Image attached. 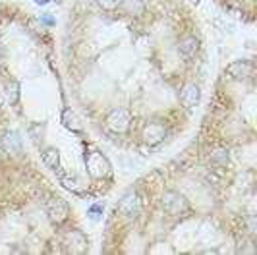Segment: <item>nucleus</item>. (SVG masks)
<instances>
[{
  "label": "nucleus",
  "instance_id": "dca6fc26",
  "mask_svg": "<svg viewBox=\"0 0 257 255\" xmlns=\"http://www.w3.org/2000/svg\"><path fill=\"white\" fill-rule=\"evenodd\" d=\"M103 213H104V205H101V203L91 205L89 209H87V217H89L91 220H101V218H103Z\"/></svg>",
  "mask_w": 257,
  "mask_h": 255
},
{
  "label": "nucleus",
  "instance_id": "ddd939ff",
  "mask_svg": "<svg viewBox=\"0 0 257 255\" xmlns=\"http://www.w3.org/2000/svg\"><path fill=\"white\" fill-rule=\"evenodd\" d=\"M62 122H64V126L68 128V130H72V132H81V122H79V118H77V114L72 108H64V112H62Z\"/></svg>",
  "mask_w": 257,
  "mask_h": 255
},
{
  "label": "nucleus",
  "instance_id": "f3484780",
  "mask_svg": "<svg viewBox=\"0 0 257 255\" xmlns=\"http://www.w3.org/2000/svg\"><path fill=\"white\" fill-rule=\"evenodd\" d=\"M8 97H10V102H18V97H20V83L16 79H10L8 83Z\"/></svg>",
  "mask_w": 257,
  "mask_h": 255
},
{
  "label": "nucleus",
  "instance_id": "6e6552de",
  "mask_svg": "<svg viewBox=\"0 0 257 255\" xmlns=\"http://www.w3.org/2000/svg\"><path fill=\"white\" fill-rule=\"evenodd\" d=\"M2 147L4 151H8L14 157H20L22 149H24V143H22V136L16 132V130H8L4 136H2Z\"/></svg>",
  "mask_w": 257,
  "mask_h": 255
},
{
  "label": "nucleus",
  "instance_id": "423d86ee",
  "mask_svg": "<svg viewBox=\"0 0 257 255\" xmlns=\"http://www.w3.org/2000/svg\"><path fill=\"white\" fill-rule=\"evenodd\" d=\"M142 209V201H140V195L138 191L130 190L128 193L122 195V199L118 201V211L124 215V217H138Z\"/></svg>",
  "mask_w": 257,
  "mask_h": 255
},
{
  "label": "nucleus",
  "instance_id": "39448f33",
  "mask_svg": "<svg viewBox=\"0 0 257 255\" xmlns=\"http://www.w3.org/2000/svg\"><path fill=\"white\" fill-rule=\"evenodd\" d=\"M64 245L68 253H85L89 247V242L81 230H70L64 236Z\"/></svg>",
  "mask_w": 257,
  "mask_h": 255
},
{
  "label": "nucleus",
  "instance_id": "9b49d317",
  "mask_svg": "<svg viewBox=\"0 0 257 255\" xmlns=\"http://www.w3.org/2000/svg\"><path fill=\"white\" fill-rule=\"evenodd\" d=\"M41 161L45 163V166L47 168H51V170H54V172H62L60 170V151L56 149V147H47L43 153H41Z\"/></svg>",
  "mask_w": 257,
  "mask_h": 255
},
{
  "label": "nucleus",
  "instance_id": "2eb2a0df",
  "mask_svg": "<svg viewBox=\"0 0 257 255\" xmlns=\"http://www.w3.org/2000/svg\"><path fill=\"white\" fill-rule=\"evenodd\" d=\"M120 8H122L126 14H130V16H140V14L145 10V6H143L142 0H122Z\"/></svg>",
  "mask_w": 257,
  "mask_h": 255
},
{
  "label": "nucleus",
  "instance_id": "f257e3e1",
  "mask_svg": "<svg viewBox=\"0 0 257 255\" xmlns=\"http://www.w3.org/2000/svg\"><path fill=\"white\" fill-rule=\"evenodd\" d=\"M85 168L93 180L110 178V174H112V166L108 163V159L101 151H95V149L85 153Z\"/></svg>",
  "mask_w": 257,
  "mask_h": 255
},
{
  "label": "nucleus",
  "instance_id": "a211bd4d",
  "mask_svg": "<svg viewBox=\"0 0 257 255\" xmlns=\"http://www.w3.org/2000/svg\"><path fill=\"white\" fill-rule=\"evenodd\" d=\"M97 4H99L103 10H106V12H114V10L120 8L122 0H97Z\"/></svg>",
  "mask_w": 257,
  "mask_h": 255
},
{
  "label": "nucleus",
  "instance_id": "20e7f679",
  "mask_svg": "<svg viewBox=\"0 0 257 255\" xmlns=\"http://www.w3.org/2000/svg\"><path fill=\"white\" fill-rule=\"evenodd\" d=\"M47 215L51 218L52 224H62L66 218L70 217V207L64 199L60 197H51L47 201Z\"/></svg>",
  "mask_w": 257,
  "mask_h": 255
},
{
  "label": "nucleus",
  "instance_id": "6ab92c4d",
  "mask_svg": "<svg viewBox=\"0 0 257 255\" xmlns=\"http://www.w3.org/2000/svg\"><path fill=\"white\" fill-rule=\"evenodd\" d=\"M29 128H33V130H37V124H31ZM39 130H41V134H43V130H45V124H39ZM31 140L35 145H41V141H43V136H39V134H31Z\"/></svg>",
  "mask_w": 257,
  "mask_h": 255
},
{
  "label": "nucleus",
  "instance_id": "aec40b11",
  "mask_svg": "<svg viewBox=\"0 0 257 255\" xmlns=\"http://www.w3.org/2000/svg\"><path fill=\"white\" fill-rule=\"evenodd\" d=\"M41 22L47 26H54V18H51V16H41Z\"/></svg>",
  "mask_w": 257,
  "mask_h": 255
},
{
  "label": "nucleus",
  "instance_id": "1a4fd4ad",
  "mask_svg": "<svg viewBox=\"0 0 257 255\" xmlns=\"http://www.w3.org/2000/svg\"><path fill=\"white\" fill-rule=\"evenodd\" d=\"M201 101V89H199V85H195V83H186L184 85V89L180 91V102L186 106V108H193V106H197Z\"/></svg>",
  "mask_w": 257,
  "mask_h": 255
},
{
  "label": "nucleus",
  "instance_id": "f8f14e48",
  "mask_svg": "<svg viewBox=\"0 0 257 255\" xmlns=\"http://www.w3.org/2000/svg\"><path fill=\"white\" fill-rule=\"evenodd\" d=\"M197 49H199V41L195 37H186L178 45V52H180L184 58H192L193 54L197 52Z\"/></svg>",
  "mask_w": 257,
  "mask_h": 255
},
{
  "label": "nucleus",
  "instance_id": "412c9836",
  "mask_svg": "<svg viewBox=\"0 0 257 255\" xmlns=\"http://www.w3.org/2000/svg\"><path fill=\"white\" fill-rule=\"evenodd\" d=\"M33 2H35V4H39V6H45V4H49L51 0H33Z\"/></svg>",
  "mask_w": 257,
  "mask_h": 255
},
{
  "label": "nucleus",
  "instance_id": "4468645a",
  "mask_svg": "<svg viewBox=\"0 0 257 255\" xmlns=\"http://www.w3.org/2000/svg\"><path fill=\"white\" fill-rule=\"evenodd\" d=\"M62 186H64L68 191H72V193H76L77 197H83L85 195V186H83V182H79L77 178H62Z\"/></svg>",
  "mask_w": 257,
  "mask_h": 255
},
{
  "label": "nucleus",
  "instance_id": "0eeeda50",
  "mask_svg": "<svg viewBox=\"0 0 257 255\" xmlns=\"http://www.w3.org/2000/svg\"><path fill=\"white\" fill-rule=\"evenodd\" d=\"M142 136L147 145H159L161 141L167 138V128L163 126L161 122H149L147 126L143 128Z\"/></svg>",
  "mask_w": 257,
  "mask_h": 255
},
{
  "label": "nucleus",
  "instance_id": "7ed1b4c3",
  "mask_svg": "<svg viewBox=\"0 0 257 255\" xmlns=\"http://www.w3.org/2000/svg\"><path fill=\"white\" fill-rule=\"evenodd\" d=\"M130 124H132V114L126 108H114L110 114L106 116V128L114 134H124L128 132Z\"/></svg>",
  "mask_w": 257,
  "mask_h": 255
},
{
  "label": "nucleus",
  "instance_id": "9d476101",
  "mask_svg": "<svg viewBox=\"0 0 257 255\" xmlns=\"http://www.w3.org/2000/svg\"><path fill=\"white\" fill-rule=\"evenodd\" d=\"M226 72L234 79H247L253 74V64L249 62V60H236V62L228 64Z\"/></svg>",
  "mask_w": 257,
  "mask_h": 255
},
{
  "label": "nucleus",
  "instance_id": "f03ea898",
  "mask_svg": "<svg viewBox=\"0 0 257 255\" xmlns=\"http://www.w3.org/2000/svg\"><path fill=\"white\" fill-rule=\"evenodd\" d=\"M161 203H163V209L167 211L168 215H182V213H186V211L190 209L188 199L182 195L180 191H176V190L165 191Z\"/></svg>",
  "mask_w": 257,
  "mask_h": 255
}]
</instances>
